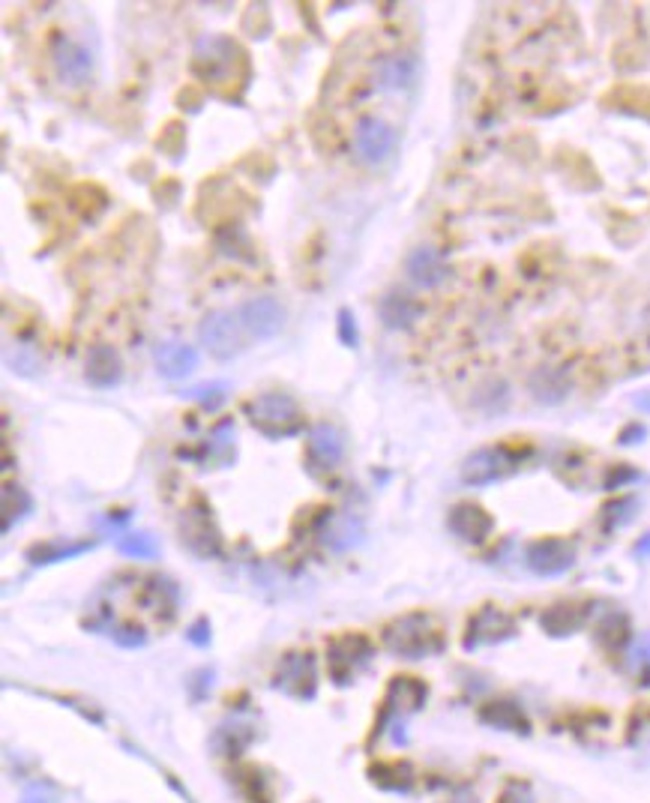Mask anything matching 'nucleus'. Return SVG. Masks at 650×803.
I'll list each match as a JSON object with an SVG mask.
<instances>
[{
  "mask_svg": "<svg viewBox=\"0 0 650 803\" xmlns=\"http://www.w3.org/2000/svg\"><path fill=\"white\" fill-rule=\"evenodd\" d=\"M345 459V435L333 423H318L312 426L306 438V468L309 474H333Z\"/></svg>",
  "mask_w": 650,
  "mask_h": 803,
  "instance_id": "nucleus-14",
  "label": "nucleus"
},
{
  "mask_svg": "<svg viewBox=\"0 0 650 803\" xmlns=\"http://www.w3.org/2000/svg\"><path fill=\"white\" fill-rule=\"evenodd\" d=\"M588 621V612L582 603H573V600H561L555 606H549L543 615H540V627L546 636L552 639H567L573 633H579Z\"/></svg>",
  "mask_w": 650,
  "mask_h": 803,
  "instance_id": "nucleus-23",
  "label": "nucleus"
},
{
  "mask_svg": "<svg viewBox=\"0 0 650 803\" xmlns=\"http://www.w3.org/2000/svg\"><path fill=\"white\" fill-rule=\"evenodd\" d=\"M447 528H450V534L456 540H462L468 546H483L495 534V519H492V513L483 504H477V501H459L447 513Z\"/></svg>",
  "mask_w": 650,
  "mask_h": 803,
  "instance_id": "nucleus-15",
  "label": "nucleus"
},
{
  "mask_svg": "<svg viewBox=\"0 0 650 803\" xmlns=\"http://www.w3.org/2000/svg\"><path fill=\"white\" fill-rule=\"evenodd\" d=\"M237 786H240V795L246 798V803H273L270 780L258 768H240L237 771Z\"/></svg>",
  "mask_w": 650,
  "mask_h": 803,
  "instance_id": "nucleus-34",
  "label": "nucleus"
},
{
  "mask_svg": "<svg viewBox=\"0 0 650 803\" xmlns=\"http://www.w3.org/2000/svg\"><path fill=\"white\" fill-rule=\"evenodd\" d=\"M375 642L366 633H339L327 642V672L336 687H351L354 678L372 663Z\"/></svg>",
  "mask_w": 650,
  "mask_h": 803,
  "instance_id": "nucleus-5",
  "label": "nucleus"
},
{
  "mask_svg": "<svg viewBox=\"0 0 650 803\" xmlns=\"http://www.w3.org/2000/svg\"><path fill=\"white\" fill-rule=\"evenodd\" d=\"M240 318L237 312L228 309H213L201 318L198 324V342L216 357V360H231L234 354H240L246 348L243 336H240Z\"/></svg>",
  "mask_w": 650,
  "mask_h": 803,
  "instance_id": "nucleus-9",
  "label": "nucleus"
},
{
  "mask_svg": "<svg viewBox=\"0 0 650 803\" xmlns=\"http://www.w3.org/2000/svg\"><path fill=\"white\" fill-rule=\"evenodd\" d=\"M405 273L417 288H438L450 279V264L447 258L432 249V246H417L408 258H405Z\"/></svg>",
  "mask_w": 650,
  "mask_h": 803,
  "instance_id": "nucleus-18",
  "label": "nucleus"
},
{
  "mask_svg": "<svg viewBox=\"0 0 650 803\" xmlns=\"http://www.w3.org/2000/svg\"><path fill=\"white\" fill-rule=\"evenodd\" d=\"M336 333H339V339H342V345H348V348H357L360 345V327H357V318H354V312L351 309H339V315H336Z\"/></svg>",
  "mask_w": 650,
  "mask_h": 803,
  "instance_id": "nucleus-39",
  "label": "nucleus"
},
{
  "mask_svg": "<svg viewBox=\"0 0 650 803\" xmlns=\"http://www.w3.org/2000/svg\"><path fill=\"white\" fill-rule=\"evenodd\" d=\"M192 69L204 84H213V87H234L231 81H243L237 78V69L249 72L243 48L222 33L198 39L195 54H192Z\"/></svg>",
  "mask_w": 650,
  "mask_h": 803,
  "instance_id": "nucleus-4",
  "label": "nucleus"
},
{
  "mask_svg": "<svg viewBox=\"0 0 650 803\" xmlns=\"http://www.w3.org/2000/svg\"><path fill=\"white\" fill-rule=\"evenodd\" d=\"M84 378L96 390H111L123 381V360L111 345H93L84 360Z\"/></svg>",
  "mask_w": 650,
  "mask_h": 803,
  "instance_id": "nucleus-20",
  "label": "nucleus"
},
{
  "mask_svg": "<svg viewBox=\"0 0 650 803\" xmlns=\"http://www.w3.org/2000/svg\"><path fill=\"white\" fill-rule=\"evenodd\" d=\"M627 669L639 687H650V639H639L627 648Z\"/></svg>",
  "mask_w": 650,
  "mask_h": 803,
  "instance_id": "nucleus-37",
  "label": "nucleus"
},
{
  "mask_svg": "<svg viewBox=\"0 0 650 803\" xmlns=\"http://www.w3.org/2000/svg\"><path fill=\"white\" fill-rule=\"evenodd\" d=\"M522 456L513 453L510 447H483L474 450L465 462H462V480L465 486H492L504 477H510L519 468Z\"/></svg>",
  "mask_w": 650,
  "mask_h": 803,
  "instance_id": "nucleus-12",
  "label": "nucleus"
},
{
  "mask_svg": "<svg viewBox=\"0 0 650 803\" xmlns=\"http://www.w3.org/2000/svg\"><path fill=\"white\" fill-rule=\"evenodd\" d=\"M639 480H642V474H639L633 465H612V468L606 471L603 489H606V492H621V489H627V486H633V483H639Z\"/></svg>",
  "mask_w": 650,
  "mask_h": 803,
  "instance_id": "nucleus-38",
  "label": "nucleus"
},
{
  "mask_svg": "<svg viewBox=\"0 0 650 803\" xmlns=\"http://www.w3.org/2000/svg\"><path fill=\"white\" fill-rule=\"evenodd\" d=\"M381 645L402 660H426L438 657L447 648L441 624L429 612H408L384 624Z\"/></svg>",
  "mask_w": 650,
  "mask_h": 803,
  "instance_id": "nucleus-1",
  "label": "nucleus"
},
{
  "mask_svg": "<svg viewBox=\"0 0 650 803\" xmlns=\"http://www.w3.org/2000/svg\"><path fill=\"white\" fill-rule=\"evenodd\" d=\"M51 63H54L57 78L63 84H69V87H84L93 78V69H96L93 51L84 42L72 39V36H57L54 39Z\"/></svg>",
  "mask_w": 650,
  "mask_h": 803,
  "instance_id": "nucleus-13",
  "label": "nucleus"
},
{
  "mask_svg": "<svg viewBox=\"0 0 650 803\" xmlns=\"http://www.w3.org/2000/svg\"><path fill=\"white\" fill-rule=\"evenodd\" d=\"M396 144H399V135L387 120H381L375 114H363L354 123V153L360 162L384 165L396 153Z\"/></svg>",
  "mask_w": 650,
  "mask_h": 803,
  "instance_id": "nucleus-11",
  "label": "nucleus"
},
{
  "mask_svg": "<svg viewBox=\"0 0 650 803\" xmlns=\"http://www.w3.org/2000/svg\"><path fill=\"white\" fill-rule=\"evenodd\" d=\"M363 537V528L354 516L348 513H330L324 522H321V543L333 552H342V549H351L354 543H360Z\"/></svg>",
  "mask_w": 650,
  "mask_h": 803,
  "instance_id": "nucleus-28",
  "label": "nucleus"
},
{
  "mask_svg": "<svg viewBox=\"0 0 650 803\" xmlns=\"http://www.w3.org/2000/svg\"><path fill=\"white\" fill-rule=\"evenodd\" d=\"M639 507H642V501H639L636 495H618V498H612V501L600 510V528H603V534H618V531H624V528L636 519Z\"/></svg>",
  "mask_w": 650,
  "mask_h": 803,
  "instance_id": "nucleus-30",
  "label": "nucleus"
},
{
  "mask_svg": "<svg viewBox=\"0 0 650 803\" xmlns=\"http://www.w3.org/2000/svg\"><path fill=\"white\" fill-rule=\"evenodd\" d=\"M633 405H636V408H639L642 414H650V387H648V390H642V393H636V396H633Z\"/></svg>",
  "mask_w": 650,
  "mask_h": 803,
  "instance_id": "nucleus-45",
  "label": "nucleus"
},
{
  "mask_svg": "<svg viewBox=\"0 0 650 803\" xmlns=\"http://www.w3.org/2000/svg\"><path fill=\"white\" fill-rule=\"evenodd\" d=\"M597 639L609 651H627L633 645L630 642V618H627V612H621V609L603 612L600 621H597Z\"/></svg>",
  "mask_w": 650,
  "mask_h": 803,
  "instance_id": "nucleus-29",
  "label": "nucleus"
},
{
  "mask_svg": "<svg viewBox=\"0 0 650 803\" xmlns=\"http://www.w3.org/2000/svg\"><path fill=\"white\" fill-rule=\"evenodd\" d=\"M369 780L372 786H378L381 792H393V795H405L414 789V765L408 759H390V762H375L369 768Z\"/></svg>",
  "mask_w": 650,
  "mask_h": 803,
  "instance_id": "nucleus-26",
  "label": "nucleus"
},
{
  "mask_svg": "<svg viewBox=\"0 0 650 803\" xmlns=\"http://www.w3.org/2000/svg\"><path fill=\"white\" fill-rule=\"evenodd\" d=\"M213 678H216L213 669H198V672L189 678V696H192L195 702H204V699L210 696V690H213Z\"/></svg>",
  "mask_w": 650,
  "mask_h": 803,
  "instance_id": "nucleus-40",
  "label": "nucleus"
},
{
  "mask_svg": "<svg viewBox=\"0 0 650 803\" xmlns=\"http://www.w3.org/2000/svg\"><path fill=\"white\" fill-rule=\"evenodd\" d=\"M228 393H231V384H225V381H204V384L186 390L183 396L192 399V402H198L204 411H216V408H222L228 402Z\"/></svg>",
  "mask_w": 650,
  "mask_h": 803,
  "instance_id": "nucleus-36",
  "label": "nucleus"
},
{
  "mask_svg": "<svg viewBox=\"0 0 650 803\" xmlns=\"http://www.w3.org/2000/svg\"><path fill=\"white\" fill-rule=\"evenodd\" d=\"M498 803H534V792H531L528 783H522V780H510V783L504 786V792H501Z\"/></svg>",
  "mask_w": 650,
  "mask_h": 803,
  "instance_id": "nucleus-41",
  "label": "nucleus"
},
{
  "mask_svg": "<svg viewBox=\"0 0 650 803\" xmlns=\"http://www.w3.org/2000/svg\"><path fill=\"white\" fill-rule=\"evenodd\" d=\"M273 690L297 699V702H309L318 693V663L312 651H288L279 657L276 669H273Z\"/></svg>",
  "mask_w": 650,
  "mask_h": 803,
  "instance_id": "nucleus-7",
  "label": "nucleus"
},
{
  "mask_svg": "<svg viewBox=\"0 0 650 803\" xmlns=\"http://www.w3.org/2000/svg\"><path fill=\"white\" fill-rule=\"evenodd\" d=\"M480 723L495 732H513V735H531V720L525 708L513 699H495L480 708Z\"/></svg>",
  "mask_w": 650,
  "mask_h": 803,
  "instance_id": "nucleus-22",
  "label": "nucleus"
},
{
  "mask_svg": "<svg viewBox=\"0 0 650 803\" xmlns=\"http://www.w3.org/2000/svg\"><path fill=\"white\" fill-rule=\"evenodd\" d=\"M579 549L570 537H540L525 546V564L540 579H558L576 567Z\"/></svg>",
  "mask_w": 650,
  "mask_h": 803,
  "instance_id": "nucleus-8",
  "label": "nucleus"
},
{
  "mask_svg": "<svg viewBox=\"0 0 650 803\" xmlns=\"http://www.w3.org/2000/svg\"><path fill=\"white\" fill-rule=\"evenodd\" d=\"M186 639H189L195 648H207V645L213 642V627H210V621H207V618H198V621L186 630Z\"/></svg>",
  "mask_w": 650,
  "mask_h": 803,
  "instance_id": "nucleus-42",
  "label": "nucleus"
},
{
  "mask_svg": "<svg viewBox=\"0 0 650 803\" xmlns=\"http://www.w3.org/2000/svg\"><path fill=\"white\" fill-rule=\"evenodd\" d=\"M135 597L138 603L159 621V624H171L177 618L180 609V591L171 579L165 576H147L135 582Z\"/></svg>",
  "mask_w": 650,
  "mask_h": 803,
  "instance_id": "nucleus-17",
  "label": "nucleus"
},
{
  "mask_svg": "<svg viewBox=\"0 0 650 803\" xmlns=\"http://www.w3.org/2000/svg\"><path fill=\"white\" fill-rule=\"evenodd\" d=\"M429 702V687L426 681L414 678V675H396L390 678L387 690H384V699L378 705V717H375V726H372V735H369V747H375L387 732H396L393 741H405L399 732H405L408 720L414 714H420Z\"/></svg>",
  "mask_w": 650,
  "mask_h": 803,
  "instance_id": "nucleus-2",
  "label": "nucleus"
},
{
  "mask_svg": "<svg viewBox=\"0 0 650 803\" xmlns=\"http://www.w3.org/2000/svg\"><path fill=\"white\" fill-rule=\"evenodd\" d=\"M531 390L540 402H561L567 396V378L552 369H540L531 378Z\"/></svg>",
  "mask_w": 650,
  "mask_h": 803,
  "instance_id": "nucleus-35",
  "label": "nucleus"
},
{
  "mask_svg": "<svg viewBox=\"0 0 650 803\" xmlns=\"http://www.w3.org/2000/svg\"><path fill=\"white\" fill-rule=\"evenodd\" d=\"M420 315H423V306L402 291H390L378 300V318L384 321L387 330H411Z\"/></svg>",
  "mask_w": 650,
  "mask_h": 803,
  "instance_id": "nucleus-24",
  "label": "nucleus"
},
{
  "mask_svg": "<svg viewBox=\"0 0 650 803\" xmlns=\"http://www.w3.org/2000/svg\"><path fill=\"white\" fill-rule=\"evenodd\" d=\"M177 531H180L183 546H186L192 555H198V558H219V555H222V534H219V525H216L213 510H210L207 501L195 498V501L180 513Z\"/></svg>",
  "mask_w": 650,
  "mask_h": 803,
  "instance_id": "nucleus-6",
  "label": "nucleus"
},
{
  "mask_svg": "<svg viewBox=\"0 0 650 803\" xmlns=\"http://www.w3.org/2000/svg\"><path fill=\"white\" fill-rule=\"evenodd\" d=\"M93 546H96L93 540H42V543H33L24 552V558L33 567H51V564H60V561H69V558L90 552Z\"/></svg>",
  "mask_w": 650,
  "mask_h": 803,
  "instance_id": "nucleus-25",
  "label": "nucleus"
},
{
  "mask_svg": "<svg viewBox=\"0 0 650 803\" xmlns=\"http://www.w3.org/2000/svg\"><path fill=\"white\" fill-rule=\"evenodd\" d=\"M33 498L18 483H3V531H9L15 522L30 516Z\"/></svg>",
  "mask_w": 650,
  "mask_h": 803,
  "instance_id": "nucleus-33",
  "label": "nucleus"
},
{
  "mask_svg": "<svg viewBox=\"0 0 650 803\" xmlns=\"http://www.w3.org/2000/svg\"><path fill=\"white\" fill-rule=\"evenodd\" d=\"M519 633V624L516 618L501 609V606H483L477 609L468 624H465V651H477V648H486V645H501V642H510L513 636Z\"/></svg>",
  "mask_w": 650,
  "mask_h": 803,
  "instance_id": "nucleus-10",
  "label": "nucleus"
},
{
  "mask_svg": "<svg viewBox=\"0 0 650 803\" xmlns=\"http://www.w3.org/2000/svg\"><path fill=\"white\" fill-rule=\"evenodd\" d=\"M417 72H420L417 57L408 54V51H399V54H387L375 66V81H378V90L399 93V90H408L417 81Z\"/></svg>",
  "mask_w": 650,
  "mask_h": 803,
  "instance_id": "nucleus-21",
  "label": "nucleus"
},
{
  "mask_svg": "<svg viewBox=\"0 0 650 803\" xmlns=\"http://www.w3.org/2000/svg\"><path fill=\"white\" fill-rule=\"evenodd\" d=\"M153 360H156V369L162 378H171V381H180V378H189L195 369H198V351L180 339H165L153 348Z\"/></svg>",
  "mask_w": 650,
  "mask_h": 803,
  "instance_id": "nucleus-19",
  "label": "nucleus"
},
{
  "mask_svg": "<svg viewBox=\"0 0 650 803\" xmlns=\"http://www.w3.org/2000/svg\"><path fill=\"white\" fill-rule=\"evenodd\" d=\"M237 318H240L243 333H249L252 339H273L285 327V309L273 297H252V300H246L237 309Z\"/></svg>",
  "mask_w": 650,
  "mask_h": 803,
  "instance_id": "nucleus-16",
  "label": "nucleus"
},
{
  "mask_svg": "<svg viewBox=\"0 0 650 803\" xmlns=\"http://www.w3.org/2000/svg\"><path fill=\"white\" fill-rule=\"evenodd\" d=\"M117 552L123 558H132V561H156L162 555L159 549V540L150 534V531H135V534H123L117 540Z\"/></svg>",
  "mask_w": 650,
  "mask_h": 803,
  "instance_id": "nucleus-31",
  "label": "nucleus"
},
{
  "mask_svg": "<svg viewBox=\"0 0 650 803\" xmlns=\"http://www.w3.org/2000/svg\"><path fill=\"white\" fill-rule=\"evenodd\" d=\"M633 555H636V558H650V534H645V537H642V540L636 543Z\"/></svg>",
  "mask_w": 650,
  "mask_h": 803,
  "instance_id": "nucleus-46",
  "label": "nucleus"
},
{
  "mask_svg": "<svg viewBox=\"0 0 650 803\" xmlns=\"http://www.w3.org/2000/svg\"><path fill=\"white\" fill-rule=\"evenodd\" d=\"M255 741V726L243 723V720H228L213 732L210 747L222 756V759H240Z\"/></svg>",
  "mask_w": 650,
  "mask_h": 803,
  "instance_id": "nucleus-27",
  "label": "nucleus"
},
{
  "mask_svg": "<svg viewBox=\"0 0 650 803\" xmlns=\"http://www.w3.org/2000/svg\"><path fill=\"white\" fill-rule=\"evenodd\" d=\"M231 459H234V420H222L210 432L207 462L210 465H231Z\"/></svg>",
  "mask_w": 650,
  "mask_h": 803,
  "instance_id": "nucleus-32",
  "label": "nucleus"
},
{
  "mask_svg": "<svg viewBox=\"0 0 650 803\" xmlns=\"http://www.w3.org/2000/svg\"><path fill=\"white\" fill-rule=\"evenodd\" d=\"M21 803H54V789H48V786H33V789H27V795H24V801Z\"/></svg>",
  "mask_w": 650,
  "mask_h": 803,
  "instance_id": "nucleus-44",
  "label": "nucleus"
},
{
  "mask_svg": "<svg viewBox=\"0 0 650 803\" xmlns=\"http://www.w3.org/2000/svg\"><path fill=\"white\" fill-rule=\"evenodd\" d=\"M243 414L270 441L294 438V435H300L306 429V417H303L297 399L288 396V393H279V390H270V393H261V396L249 399L243 405Z\"/></svg>",
  "mask_w": 650,
  "mask_h": 803,
  "instance_id": "nucleus-3",
  "label": "nucleus"
},
{
  "mask_svg": "<svg viewBox=\"0 0 650 803\" xmlns=\"http://www.w3.org/2000/svg\"><path fill=\"white\" fill-rule=\"evenodd\" d=\"M645 438H648V426H645V423H630V426L621 429L618 444H621V447H636V444H642Z\"/></svg>",
  "mask_w": 650,
  "mask_h": 803,
  "instance_id": "nucleus-43",
  "label": "nucleus"
}]
</instances>
